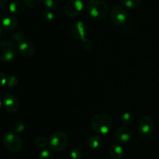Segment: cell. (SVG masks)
I'll use <instances>...</instances> for the list:
<instances>
[{"mask_svg":"<svg viewBox=\"0 0 159 159\" xmlns=\"http://www.w3.org/2000/svg\"><path fill=\"white\" fill-rule=\"evenodd\" d=\"M17 49L20 54L23 55V57H30L34 55L35 48L34 45L31 41H30L27 39H24L22 41L19 42L17 45Z\"/></svg>","mask_w":159,"mask_h":159,"instance_id":"obj_11","label":"cell"},{"mask_svg":"<svg viewBox=\"0 0 159 159\" xmlns=\"http://www.w3.org/2000/svg\"><path fill=\"white\" fill-rule=\"evenodd\" d=\"M13 38H14V40L17 42V43H19V42L22 41L23 40L26 39V37H25V35L23 33L16 32L13 34Z\"/></svg>","mask_w":159,"mask_h":159,"instance_id":"obj_28","label":"cell"},{"mask_svg":"<svg viewBox=\"0 0 159 159\" xmlns=\"http://www.w3.org/2000/svg\"><path fill=\"white\" fill-rule=\"evenodd\" d=\"M84 9V2L82 0H68L65 5L64 11L67 16L75 17L82 12Z\"/></svg>","mask_w":159,"mask_h":159,"instance_id":"obj_6","label":"cell"},{"mask_svg":"<svg viewBox=\"0 0 159 159\" xmlns=\"http://www.w3.org/2000/svg\"><path fill=\"white\" fill-rule=\"evenodd\" d=\"M3 143L6 148L10 152L16 153L22 149V141L16 133L13 131H9L5 134L3 136Z\"/></svg>","mask_w":159,"mask_h":159,"instance_id":"obj_5","label":"cell"},{"mask_svg":"<svg viewBox=\"0 0 159 159\" xmlns=\"http://www.w3.org/2000/svg\"><path fill=\"white\" fill-rule=\"evenodd\" d=\"M2 105V101L1 99H0V109H1Z\"/></svg>","mask_w":159,"mask_h":159,"instance_id":"obj_32","label":"cell"},{"mask_svg":"<svg viewBox=\"0 0 159 159\" xmlns=\"http://www.w3.org/2000/svg\"><path fill=\"white\" fill-rule=\"evenodd\" d=\"M2 25H1V23H0V35H1L2 34Z\"/></svg>","mask_w":159,"mask_h":159,"instance_id":"obj_31","label":"cell"},{"mask_svg":"<svg viewBox=\"0 0 159 159\" xmlns=\"http://www.w3.org/2000/svg\"><path fill=\"white\" fill-rule=\"evenodd\" d=\"M59 0H43V2L44 4L45 7L48 9L52 10V9H55L58 4Z\"/></svg>","mask_w":159,"mask_h":159,"instance_id":"obj_23","label":"cell"},{"mask_svg":"<svg viewBox=\"0 0 159 159\" xmlns=\"http://www.w3.org/2000/svg\"><path fill=\"white\" fill-rule=\"evenodd\" d=\"M139 131L142 136L149 137L153 134L155 130V124L152 119L149 116H144L140 120Z\"/></svg>","mask_w":159,"mask_h":159,"instance_id":"obj_8","label":"cell"},{"mask_svg":"<svg viewBox=\"0 0 159 159\" xmlns=\"http://www.w3.org/2000/svg\"><path fill=\"white\" fill-rule=\"evenodd\" d=\"M6 84V77L2 71H0V88L4 86Z\"/></svg>","mask_w":159,"mask_h":159,"instance_id":"obj_29","label":"cell"},{"mask_svg":"<svg viewBox=\"0 0 159 159\" xmlns=\"http://www.w3.org/2000/svg\"><path fill=\"white\" fill-rule=\"evenodd\" d=\"M133 115L130 113H128V112H126V113H123L122 116H121V121L125 125H129V124H131L133 122Z\"/></svg>","mask_w":159,"mask_h":159,"instance_id":"obj_21","label":"cell"},{"mask_svg":"<svg viewBox=\"0 0 159 159\" xmlns=\"http://www.w3.org/2000/svg\"><path fill=\"white\" fill-rule=\"evenodd\" d=\"M101 144H102V139L99 135H92L87 139L86 141V144L89 148L93 149V150L99 148Z\"/></svg>","mask_w":159,"mask_h":159,"instance_id":"obj_16","label":"cell"},{"mask_svg":"<svg viewBox=\"0 0 159 159\" xmlns=\"http://www.w3.org/2000/svg\"><path fill=\"white\" fill-rule=\"evenodd\" d=\"M50 148L54 152H61L66 148L68 143V136L62 131H56L49 138Z\"/></svg>","mask_w":159,"mask_h":159,"instance_id":"obj_3","label":"cell"},{"mask_svg":"<svg viewBox=\"0 0 159 159\" xmlns=\"http://www.w3.org/2000/svg\"><path fill=\"white\" fill-rule=\"evenodd\" d=\"M49 144V141L45 137L43 136H39L34 141V145L37 148V149H40V150H43L45 149V148Z\"/></svg>","mask_w":159,"mask_h":159,"instance_id":"obj_17","label":"cell"},{"mask_svg":"<svg viewBox=\"0 0 159 159\" xmlns=\"http://www.w3.org/2000/svg\"><path fill=\"white\" fill-rule=\"evenodd\" d=\"M42 18H43V20H44L45 22L49 23V22L53 21V20H54L55 15H54V13L52 11L50 10V9H46L45 10L43 11V12H42Z\"/></svg>","mask_w":159,"mask_h":159,"instance_id":"obj_19","label":"cell"},{"mask_svg":"<svg viewBox=\"0 0 159 159\" xmlns=\"http://www.w3.org/2000/svg\"><path fill=\"white\" fill-rule=\"evenodd\" d=\"M39 159H54V154L51 150L43 149L39 155Z\"/></svg>","mask_w":159,"mask_h":159,"instance_id":"obj_22","label":"cell"},{"mask_svg":"<svg viewBox=\"0 0 159 159\" xmlns=\"http://www.w3.org/2000/svg\"><path fill=\"white\" fill-rule=\"evenodd\" d=\"M17 48L15 43L9 40L0 41V61L8 62L16 56Z\"/></svg>","mask_w":159,"mask_h":159,"instance_id":"obj_4","label":"cell"},{"mask_svg":"<svg viewBox=\"0 0 159 159\" xmlns=\"http://www.w3.org/2000/svg\"><path fill=\"white\" fill-rule=\"evenodd\" d=\"M2 104L5 109L10 113H15L20 107V102H19L18 99L16 96L10 94L4 96L2 99Z\"/></svg>","mask_w":159,"mask_h":159,"instance_id":"obj_12","label":"cell"},{"mask_svg":"<svg viewBox=\"0 0 159 159\" xmlns=\"http://www.w3.org/2000/svg\"><path fill=\"white\" fill-rule=\"evenodd\" d=\"M110 17L114 24L122 26L128 20V12L124 6H115L112 9Z\"/></svg>","mask_w":159,"mask_h":159,"instance_id":"obj_7","label":"cell"},{"mask_svg":"<svg viewBox=\"0 0 159 159\" xmlns=\"http://www.w3.org/2000/svg\"><path fill=\"white\" fill-rule=\"evenodd\" d=\"M91 127L99 135L108 134L112 128V120L107 115L99 113L92 118Z\"/></svg>","mask_w":159,"mask_h":159,"instance_id":"obj_2","label":"cell"},{"mask_svg":"<svg viewBox=\"0 0 159 159\" xmlns=\"http://www.w3.org/2000/svg\"><path fill=\"white\" fill-rule=\"evenodd\" d=\"M18 84V79L14 75H9L6 77V84L8 87H15Z\"/></svg>","mask_w":159,"mask_h":159,"instance_id":"obj_24","label":"cell"},{"mask_svg":"<svg viewBox=\"0 0 159 159\" xmlns=\"http://www.w3.org/2000/svg\"><path fill=\"white\" fill-rule=\"evenodd\" d=\"M109 6L104 0H89L86 4V11L90 17L102 20L109 13Z\"/></svg>","mask_w":159,"mask_h":159,"instance_id":"obj_1","label":"cell"},{"mask_svg":"<svg viewBox=\"0 0 159 159\" xmlns=\"http://www.w3.org/2000/svg\"><path fill=\"white\" fill-rule=\"evenodd\" d=\"M9 9L12 13L16 14V15H20L23 13L26 9L25 8V4L19 0H14L11 2L9 6Z\"/></svg>","mask_w":159,"mask_h":159,"instance_id":"obj_14","label":"cell"},{"mask_svg":"<svg viewBox=\"0 0 159 159\" xmlns=\"http://www.w3.org/2000/svg\"><path fill=\"white\" fill-rule=\"evenodd\" d=\"M124 149L120 144H114L109 148V155L113 159H121L124 156Z\"/></svg>","mask_w":159,"mask_h":159,"instance_id":"obj_15","label":"cell"},{"mask_svg":"<svg viewBox=\"0 0 159 159\" xmlns=\"http://www.w3.org/2000/svg\"><path fill=\"white\" fill-rule=\"evenodd\" d=\"M132 132L127 127H121L114 134V140L118 144H125L130 141Z\"/></svg>","mask_w":159,"mask_h":159,"instance_id":"obj_9","label":"cell"},{"mask_svg":"<svg viewBox=\"0 0 159 159\" xmlns=\"http://www.w3.org/2000/svg\"><path fill=\"white\" fill-rule=\"evenodd\" d=\"M87 34V26L85 23L82 21L76 22L71 28V37L76 40H81L85 38Z\"/></svg>","mask_w":159,"mask_h":159,"instance_id":"obj_10","label":"cell"},{"mask_svg":"<svg viewBox=\"0 0 159 159\" xmlns=\"http://www.w3.org/2000/svg\"><path fill=\"white\" fill-rule=\"evenodd\" d=\"M70 157L71 159H81L82 157V152L79 148L72 149L70 152Z\"/></svg>","mask_w":159,"mask_h":159,"instance_id":"obj_25","label":"cell"},{"mask_svg":"<svg viewBox=\"0 0 159 159\" xmlns=\"http://www.w3.org/2000/svg\"><path fill=\"white\" fill-rule=\"evenodd\" d=\"M18 24V20L12 15L5 16L1 20V25L6 30H13Z\"/></svg>","mask_w":159,"mask_h":159,"instance_id":"obj_13","label":"cell"},{"mask_svg":"<svg viewBox=\"0 0 159 159\" xmlns=\"http://www.w3.org/2000/svg\"><path fill=\"white\" fill-rule=\"evenodd\" d=\"M42 0H23V2L26 6L30 8H34L39 6Z\"/></svg>","mask_w":159,"mask_h":159,"instance_id":"obj_26","label":"cell"},{"mask_svg":"<svg viewBox=\"0 0 159 159\" xmlns=\"http://www.w3.org/2000/svg\"><path fill=\"white\" fill-rule=\"evenodd\" d=\"M123 6L128 9H137L141 6L142 0H120Z\"/></svg>","mask_w":159,"mask_h":159,"instance_id":"obj_18","label":"cell"},{"mask_svg":"<svg viewBox=\"0 0 159 159\" xmlns=\"http://www.w3.org/2000/svg\"><path fill=\"white\" fill-rule=\"evenodd\" d=\"M12 130L15 133L19 134L23 132L25 130V124L22 120H18L15 122L12 125Z\"/></svg>","mask_w":159,"mask_h":159,"instance_id":"obj_20","label":"cell"},{"mask_svg":"<svg viewBox=\"0 0 159 159\" xmlns=\"http://www.w3.org/2000/svg\"><path fill=\"white\" fill-rule=\"evenodd\" d=\"M81 47L83 48L84 50H89L93 47V43L91 40L88 38H85L84 40H82L81 42Z\"/></svg>","mask_w":159,"mask_h":159,"instance_id":"obj_27","label":"cell"},{"mask_svg":"<svg viewBox=\"0 0 159 159\" xmlns=\"http://www.w3.org/2000/svg\"><path fill=\"white\" fill-rule=\"evenodd\" d=\"M8 0H0V9L2 8L3 6H6V4L7 3Z\"/></svg>","mask_w":159,"mask_h":159,"instance_id":"obj_30","label":"cell"}]
</instances>
